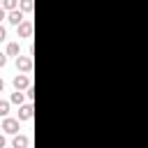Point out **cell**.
<instances>
[{
	"label": "cell",
	"mask_w": 148,
	"mask_h": 148,
	"mask_svg": "<svg viewBox=\"0 0 148 148\" xmlns=\"http://www.w3.org/2000/svg\"><path fill=\"white\" fill-rule=\"evenodd\" d=\"M16 67H18L21 72H30L32 58H30V56H16Z\"/></svg>",
	"instance_id": "1"
},
{
	"label": "cell",
	"mask_w": 148,
	"mask_h": 148,
	"mask_svg": "<svg viewBox=\"0 0 148 148\" xmlns=\"http://www.w3.org/2000/svg\"><path fill=\"white\" fill-rule=\"evenodd\" d=\"M2 130H5V132H9V134L18 132V120H14V118H7V120L2 123Z\"/></svg>",
	"instance_id": "2"
},
{
	"label": "cell",
	"mask_w": 148,
	"mask_h": 148,
	"mask_svg": "<svg viewBox=\"0 0 148 148\" xmlns=\"http://www.w3.org/2000/svg\"><path fill=\"white\" fill-rule=\"evenodd\" d=\"M30 32H32V21L18 23V35H21V37H30Z\"/></svg>",
	"instance_id": "3"
},
{
	"label": "cell",
	"mask_w": 148,
	"mask_h": 148,
	"mask_svg": "<svg viewBox=\"0 0 148 148\" xmlns=\"http://www.w3.org/2000/svg\"><path fill=\"white\" fill-rule=\"evenodd\" d=\"M28 83H30V79H28L25 74H18V76L14 79V88H16V90H23V88H28Z\"/></svg>",
	"instance_id": "4"
},
{
	"label": "cell",
	"mask_w": 148,
	"mask_h": 148,
	"mask_svg": "<svg viewBox=\"0 0 148 148\" xmlns=\"http://www.w3.org/2000/svg\"><path fill=\"white\" fill-rule=\"evenodd\" d=\"M9 23H14V25L23 23V14H21L18 9H12V12H9Z\"/></svg>",
	"instance_id": "5"
},
{
	"label": "cell",
	"mask_w": 148,
	"mask_h": 148,
	"mask_svg": "<svg viewBox=\"0 0 148 148\" xmlns=\"http://www.w3.org/2000/svg\"><path fill=\"white\" fill-rule=\"evenodd\" d=\"M18 118H21V120H30V118H32V106H30V104L21 106V111H18Z\"/></svg>",
	"instance_id": "6"
},
{
	"label": "cell",
	"mask_w": 148,
	"mask_h": 148,
	"mask_svg": "<svg viewBox=\"0 0 148 148\" xmlns=\"http://www.w3.org/2000/svg\"><path fill=\"white\" fill-rule=\"evenodd\" d=\"M23 146H28V139L25 136H16L14 139V148H23Z\"/></svg>",
	"instance_id": "7"
},
{
	"label": "cell",
	"mask_w": 148,
	"mask_h": 148,
	"mask_svg": "<svg viewBox=\"0 0 148 148\" xmlns=\"http://www.w3.org/2000/svg\"><path fill=\"white\" fill-rule=\"evenodd\" d=\"M12 102H14V104H21V102H23V92H21V90H16V92L12 95Z\"/></svg>",
	"instance_id": "8"
},
{
	"label": "cell",
	"mask_w": 148,
	"mask_h": 148,
	"mask_svg": "<svg viewBox=\"0 0 148 148\" xmlns=\"http://www.w3.org/2000/svg\"><path fill=\"white\" fill-rule=\"evenodd\" d=\"M2 5H5V9H9V12H12V9H16V5H18V2H16V0H2Z\"/></svg>",
	"instance_id": "9"
},
{
	"label": "cell",
	"mask_w": 148,
	"mask_h": 148,
	"mask_svg": "<svg viewBox=\"0 0 148 148\" xmlns=\"http://www.w3.org/2000/svg\"><path fill=\"white\" fill-rule=\"evenodd\" d=\"M21 9L23 12H32V0H23L21 2Z\"/></svg>",
	"instance_id": "10"
},
{
	"label": "cell",
	"mask_w": 148,
	"mask_h": 148,
	"mask_svg": "<svg viewBox=\"0 0 148 148\" xmlns=\"http://www.w3.org/2000/svg\"><path fill=\"white\" fill-rule=\"evenodd\" d=\"M7 111H9V102H2L0 99V116H7Z\"/></svg>",
	"instance_id": "11"
},
{
	"label": "cell",
	"mask_w": 148,
	"mask_h": 148,
	"mask_svg": "<svg viewBox=\"0 0 148 148\" xmlns=\"http://www.w3.org/2000/svg\"><path fill=\"white\" fill-rule=\"evenodd\" d=\"M7 53H9V56H16V53H18V44H9V46H7Z\"/></svg>",
	"instance_id": "12"
},
{
	"label": "cell",
	"mask_w": 148,
	"mask_h": 148,
	"mask_svg": "<svg viewBox=\"0 0 148 148\" xmlns=\"http://www.w3.org/2000/svg\"><path fill=\"white\" fill-rule=\"evenodd\" d=\"M5 35H7V32H5V28H2V25H0V42H2V39H5Z\"/></svg>",
	"instance_id": "13"
},
{
	"label": "cell",
	"mask_w": 148,
	"mask_h": 148,
	"mask_svg": "<svg viewBox=\"0 0 148 148\" xmlns=\"http://www.w3.org/2000/svg\"><path fill=\"white\" fill-rule=\"evenodd\" d=\"M5 60H7V58H5V53H0V67L5 65Z\"/></svg>",
	"instance_id": "14"
},
{
	"label": "cell",
	"mask_w": 148,
	"mask_h": 148,
	"mask_svg": "<svg viewBox=\"0 0 148 148\" xmlns=\"http://www.w3.org/2000/svg\"><path fill=\"white\" fill-rule=\"evenodd\" d=\"M2 146H5V136H0V148H2Z\"/></svg>",
	"instance_id": "15"
},
{
	"label": "cell",
	"mask_w": 148,
	"mask_h": 148,
	"mask_svg": "<svg viewBox=\"0 0 148 148\" xmlns=\"http://www.w3.org/2000/svg\"><path fill=\"white\" fill-rule=\"evenodd\" d=\"M2 88H5V83H2V79H0V92H2Z\"/></svg>",
	"instance_id": "16"
},
{
	"label": "cell",
	"mask_w": 148,
	"mask_h": 148,
	"mask_svg": "<svg viewBox=\"0 0 148 148\" xmlns=\"http://www.w3.org/2000/svg\"><path fill=\"white\" fill-rule=\"evenodd\" d=\"M2 18H5V12H2V9H0V21H2Z\"/></svg>",
	"instance_id": "17"
},
{
	"label": "cell",
	"mask_w": 148,
	"mask_h": 148,
	"mask_svg": "<svg viewBox=\"0 0 148 148\" xmlns=\"http://www.w3.org/2000/svg\"><path fill=\"white\" fill-rule=\"evenodd\" d=\"M0 2H2V0H0Z\"/></svg>",
	"instance_id": "18"
}]
</instances>
